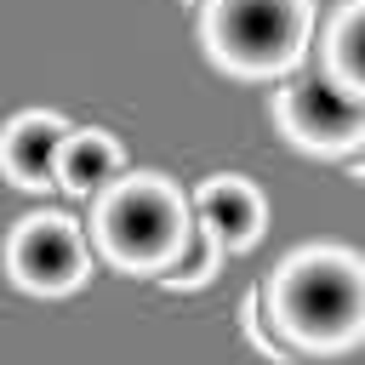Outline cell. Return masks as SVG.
<instances>
[{
  "label": "cell",
  "mask_w": 365,
  "mask_h": 365,
  "mask_svg": "<svg viewBox=\"0 0 365 365\" xmlns=\"http://www.w3.org/2000/svg\"><path fill=\"white\" fill-rule=\"evenodd\" d=\"M308 6H325V11H342V6H354V0H308Z\"/></svg>",
  "instance_id": "12"
},
{
  "label": "cell",
  "mask_w": 365,
  "mask_h": 365,
  "mask_svg": "<svg viewBox=\"0 0 365 365\" xmlns=\"http://www.w3.org/2000/svg\"><path fill=\"white\" fill-rule=\"evenodd\" d=\"M120 177V148L103 131H68L63 143V165H57V188L68 194H108Z\"/></svg>",
  "instance_id": "8"
},
{
  "label": "cell",
  "mask_w": 365,
  "mask_h": 365,
  "mask_svg": "<svg viewBox=\"0 0 365 365\" xmlns=\"http://www.w3.org/2000/svg\"><path fill=\"white\" fill-rule=\"evenodd\" d=\"M63 143H68V125L57 114H23V120H11V131L0 143V160L23 188H46V182H57Z\"/></svg>",
  "instance_id": "6"
},
{
  "label": "cell",
  "mask_w": 365,
  "mask_h": 365,
  "mask_svg": "<svg viewBox=\"0 0 365 365\" xmlns=\"http://www.w3.org/2000/svg\"><path fill=\"white\" fill-rule=\"evenodd\" d=\"M308 34V0H205L211 57L240 74H279Z\"/></svg>",
  "instance_id": "2"
},
{
  "label": "cell",
  "mask_w": 365,
  "mask_h": 365,
  "mask_svg": "<svg viewBox=\"0 0 365 365\" xmlns=\"http://www.w3.org/2000/svg\"><path fill=\"white\" fill-rule=\"evenodd\" d=\"M182 234H188V211L160 177H131L108 188L97 205V240L120 268H165Z\"/></svg>",
  "instance_id": "3"
},
{
  "label": "cell",
  "mask_w": 365,
  "mask_h": 365,
  "mask_svg": "<svg viewBox=\"0 0 365 365\" xmlns=\"http://www.w3.org/2000/svg\"><path fill=\"white\" fill-rule=\"evenodd\" d=\"M348 165H354V171H359V177H365V137H359V143H354V148H348Z\"/></svg>",
  "instance_id": "11"
},
{
  "label": "cell",
  "mask_w": 365,
  "mask_h": 365,
  "mask_svg": "<svg viewBox=\"0 0 365 365\" xmlns=\"http://www.w3.org/2000/svg\"><path fill=\"white\" fill-rule=\"evenodd\" d=\"M217 257H222V245L211 240V228L188 222L182 245H177V251H171V262H165V285H200V279L217 268Z\"/></svg>",
  "instance_id": "10"
},
{
  "label": "cell",
  "mask_w": 365,
  "mask_h": 365,
  "mask_svg": "<svg viewBox=\"0 0 365 365\" xmlns=\"http://www.w3.org/2000/svg\"><path fill=\"white\" fill-rule=\"evenodd\" d=\"M279 125L302 148H354L365 137V97H354L331 74H302L279 97Z\"/></svg>",
  "instance_id": "4"
},
{
  "label": "cell",
  "mask_w": 365,
  "mask_h": 365,
  "mask_svg": "<svg viewBox=\"0 0 365 365\" xmlns=\"http://www.w3.org/2000/svg\"><path fill=\"white\" fill-rule=\"evenodd\" d=\"M6 262L23 291H68L86 274V240L68 217H29L11 234Z\"/></svg>",
  "instance_id": "5"
},
{
  "label": "cell",
  "mask_w": 365,
  "mask_h": 365,
  "mask_svg": "<svg viewBox=\"0 0 365 365\" xmlns=\"http://www.w3.org/2000/svg\"><path fill=\"white\" fill-rule=\"evenodd\" d=\"M274 314L302 348H342L365 331V268L348 251H302L274 279Z\"/></svg>",
  "instance_id": "1"
},
{
  "label": "cell",
  "mask_w": 365,
  "mask_h": 365,
  "mask_svg": "<svg viewBox=\"0 0 365 365\" xmlns=\"http://www.w3.org/2000/svg\"><path fill=\"white\" fill-rule=\"evenodd\" d=\"M200 228H211L217 245H251L262 234V200L245 177H211L194 200Z\"/></svg>",
  "instance_id": "7"
},
{
  "label": "cell",
  "mask_w": 365,
  "mask_h": 365,
  "mask_svg": "<svg viewBox=\"0 0 365 365\" xmlns=\"http://www.w3.org/2000/svg\"><path fill=\"white\" fill-rule=\"evenodd\" d=\"M331 80L348 86L354 97H365V0L342 6L336 29H331Z\"/></svg>",
  "instance_id": "9"
}]
</instances>
